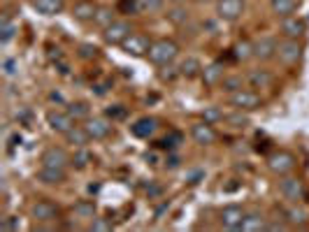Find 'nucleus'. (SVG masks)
<instances>
[{"mask_svg": "<svg viewBox=\"0 0 309 232\" xmlns=\"http://www.w3.org/2000/svg\"><path fill=\"white\" fill-rule=\"evenodd\" d=\"M2 72L7 74V77H14V74L19 72V63L14 58H7V60H2Z\"/></svg>", "mask_w": 309, "mask_h": 232, "instance_id": "obj_41", "label": "nucleus"}, {"mask_svg": "<svg viewBox=\"0 0 309 232\" xmlns=\"http://www.w3.org/2000/svg\"><path fill=\"white\" fill-rule=\"evenodd\" d=\"M67 163H70V158H67V153L63 149L51 146V149H47L42 153V165L44 167H61V170H65Z\"/></svg>", "mask_w": 309, "mask_h": 232, "instance_id": "obj_14", "label": "nucleus"}, {"mask_svg": "<svg viewBox=\"0 0 309 232\" xmlns=\"http://www.w3.org/2000/svg\"><path fill=\"white\" fill-rule=\"evenodd\" d=\"M79 56H81V58H86V60H91V58H95V56H98V49H95V46H91V44H81L79 46Z\"/></svg>", "mask_w": 309, "mask_h": 232, "instance_id": "obj_43", "label": "nucleus"}, {"mask_svg": "<svg viewBox=\"0 0 309 232\" xmlns=\"http://www.w3.org/2000/svg\"><path fill=\"white\" fill-rule=\"evenodd\" d=\"M202 119L207 121V123H219V121H223L226 116H223V112L219 109V107H205V112H202Z\"/></svg>", "mask_w": 309, "mask_h": 232, "instance_id": "obj_35", "label": "nucleus"}, {"mask_svg": "<svg viewBox=\"0 0 309 232\" xmlns=\"http://www.w3.org/2000/svg\"><path fill=\"white\" fill-rule=\"evenodd\" d=\"M74 214H77L79 219H93L95 216V205L93 202H88V200L77 202V205H74Z\"/></svg>", "mask_w": 309, "mask_h": 232, "instance_id": "obj_30", "label": "nucleus"}, {"mask_svg": "<svg viewBox=\"0 0 309 232\" xmlns=\"http://www.w3.org/2000/svg\"><path fill=\"white\" fill-rule=\"evenodd\" d=\"M272 9L277 16H291L298 9V0H272Z\"/></svg>", "mask_w": 309, "mask_h": 232, "instance_id": "obj_25", "label": "nucleus"}, {"mask_svg": "<svg viewBox=\"0 0 309 232\" xmlns=\"http://www.w3.org/2000/svg\"><path fill=\"white\" fill-rule=\"evenodd\" d=\"M67 114H70L74 121H77V119H88V114H91V107H88L86 102H72V105L67 107Z\"/></svg>", "mask_w": 309, "mask_h": 232, "instance_id": "obj_29", "label": "nucleus"}, {"mask_svg": "<svg viewBox=\"0 0 309 232\" xmlns=\"http://www.w3.org/2000/svg\"><path fill=\"white\" fill-rule=\"evenodd\" d=\"M121 9H123V12H135V9H140V5H137L135 0H123Z\"/></svg>", "mask_w": 309, "mask_h": 232, "instance_id": "obj_44", "label": "nucleus"}, {"mask_svg": "<svg viewBox=\"0 0 309 232\" xmlns=\"http://www.w3.org/2000/svg\"><path fill=\"white\" fill-rule=\"evenodd\" d=\"M67 142L72 146H77V149H81V146H86L88 144V139H91V135L86 133V128H81V126H74L72 130H67L65 133Z\"/></svg>", "mask_w": 309, "mask_h": 232, "instance_id": "obj_24", "label": "nucleus"}, {"mask_svg": "<svg viewBox=\"0 0 309 232\" xmlns=\"http://www.w3.org/2000/svg\"><path fill=\"white\" fill-rule=\"evenodd\" d=\"M244 216H247V214H244L242 207L230 205L221 212V223H223V228H228V230H240V228H242Z\"/></svg>", "mask_w": 309, "mask_h": 232, "instance_id": "obj_9", "label": "nucleus"}, {"mask_svg": "<svg viewBox=\"0 0 309 232\" xmlns=\"http://www.w3.org/2000/svg\"><path fill=\"white\" fill-rule=\"evenodd\" d=\"M165 165H168L170 170H175V167H179V158H177V156H170V158L165 160Z\"/></svg>", "mask_w": 309, "mask_h": 232, "instance_id": "obj_47", "label": "nucleus"}, {"mask_svg": "<svg viewBox=\"0 0 309 232\" xmlns=\"http://www.w3.org/2000/svg\"><path fill=\"white\" fill-rule=\"evenodd\" d=\"M142 12H158L163 7V0H137Z\"/></svg>", "mask_w": 309, "mask_h": 232, "instance_id": "obj_38", "label": "nucleus"}, {"mask_svg": "<svg viewBox=\"0 0 309 232\" xmlns=\"http://www.w3.org/2000/svg\"><path fill=\"white\" fill-rule=\"evenodd\" d=\"M130 33H133V30H130V26H128L126 21H114L112 26L105 28V42H107V44H123V40H126Z\"/></svg>", "mask_w": 309, "mask_h": 232, "instance_id": "obj_10", "label": "nucleus"}, {"mask_svg": "<svg viewBox=\"0 0 309 232\" xmlns=\"http://www.w3.org/2000/svg\"><path fill=\"white\" fill-rule=\"evenodd\" d=\"M230 105L237 107V109H247V112H251V109H258V107L263 105V100L256 91L240 88V91L230 93Z\"/></svg>", "mask_w": 309, "mask_h": 232, "instance_id": "obj_2", "label": "nucleus"}, {"mask_svg": "<svg viewBox=\"0 0 309 232\" xmlns=\"http://www.w3.org/2000/svg\"><path fill=\"white\" fill-rule=\"evenodd\" d=\"M191 137L195 139V144L200 146H212L216 142V130L212 128V123H207V121H202V123H193L191 126Z\"/></svg>", "mask_w": 309, "mask_h": 232, "instance_id": "obj_6", "label": "nucleus"}, {"mask_svg": "<svg viewBox=\"0 0 309 232\" xmlns=\"http://www.w3.org/2000/svg\"><path fill=\"white\" fill-rule=\"evenodd\" d=\"M233 51H235V58L237 60H249L251 56H256V49H254V44H251L249 40H240Z\"/></svg>", "mask_w": 309, "mask_h": 232, "instance_id": "obj_27", "label": "nucleus"}, {"mask_svg": "<svg viewBox=\"0 0 309 232\" xmlns=\"http://www.w3.org/2000/svg\"><path fill=\"white\" fill-rule=\"evenodd\" d=\"M5 2H9V0H5Z\"/></svg>", "mask_w": 309, "mask_h": 232, "instance_id": "obj_51", "label": "nucleus"}, {"mask_svg": "<svg viewBox=\"0 0 309 232\" xmlns=\"http://www.w3.org/2000/svg\"><path fill=\"white\" fill-rule=\"evenodd\" d=\"M286 216H289V221L293 226H305V223H307V214H305V209H300V207H291L289 212H286Z\"/></svg>", "mask_w": 309, "mask_h": 232, "instance_id": "obj_33", "label": "nucleus"}, {"mask_svg": "<svg viewBox=\"0 0 309 232\" xmlns=\"http://www.w3.org/2000/svg\"><path fill=\"white\" fill-rule=\"evenodd\" d=\"M175 67H165V70H163L161 72V81H172L175 79Z\"/></svg>", "mask_w": 309, "mask_h": 232, "instance_id": "obj_45", "label": "nucleus"}, {"mask_svg": "<svg viewBox=\"0 0 309 232\" xmlns=\"http://www.w3.org/2000/svg\"><path fill=\"white\" fill-rule=\"evenodd\" d=\"M265 230H286V223H284V221H279V223H268Z\"/></svg>", "mask_w": 309, "mask_h": 232, "instance_id": "obj_46", "label": "nucleus"}, {"mask_svg": "<svg viewBox=\"0 0 309 232\" xmlns=\"http://www.w3.org/2000/svg\"><path fill=\"white\" fill-rule=\"evenodd\" d=\"M33 7L44 16H54L65 9V2L63 0H33Z\"/></svg>", "mask_w": 309, "mask_h": 232, "instance_id": "obj_18", "label": "nucleus"}, {"mask_svg": "<svg viewBox=\"0 0 309 232\" xmlns=\"http://www.w3.org/2000/svg\"><path fill=\"white\" fill-rule=\"evenodd\" d=\"M177 53H179L177 42L175 40H168V37H163V40L151 42V49H149V60H151V63H156V65H170V63L177 58Z\"/></svg>", "mask_w": 309, "mask_h": 232, "instance_id": "obj_1", "label": "nucleus"}, {"mask_svg": "<svg viewBox=\"0 0 309 232\" xmlns=\"http://www.w3.org/2000/svg\"><path fill=\"white\" fill-rule=\"evenodd\" d=\"M123 51L130 53V56H147L149 49H151V42H149L147 35H142V33H130L123 40Z\"/></svg>", "mask_w": 309, "mask_h": 232, "instance_id": "obj_5", "label": "nucleus"}, {"mask_svg": "<svg viewBox=\"0 0 309 232\" xmlns=\"http://www.w3.org/2000/svg\"><path fill=\"white\" fill-rule=\"evenodd\" d=\"M37 179L44 181V184H49V186L63 184V181H65V170H61V167H44L42 165V170L37 172Z\"/></svg>", "mask_w": 309, "mask_h": 232, "instance_id": "obj_21", "label": "nucleus"}, {"mask_svg": "<svg viewBox=\"0 0 309 232\" xmlns=\"http://www.w3.org/2000/svg\"><path fill=\"white\" fill-rule=\"evenodd\" d=\"M268 228V223H265V219H263V214H247L242 221V228L240 230H247V232H258V230H265Z\"/></svg>", "mask_w": 309, "mask_h": 232, "instance_id": "obj_23", "label": "nucleus"}, {"mask_svg": "<svg viewBox=\"0 0 309 232\" xmlns=\"http://www.w3.org/2000/svg\"><path fill=\"white\" fill-rule=\"evenodd\" d=\"M179 139H182V135L172 133V135H168L165 139H161V146H163V149H175V146L179 144Z\"/></svg>", "mask_w": 309, "mask_h": 232, "instance_id": "obj_42", "label": "nucleus"}, {"mask_svg": "<svg viewBox=\"0 0 309 232\" xmlns=\"http://www.w3.org/2000/svg\"><path fill=\"white\" fill-rule=\"evenodd\" d=\"M112 221L109 219H95L93 216V223H91V230L93 232H107V230H112Z\"/></svg>", "mask_w": 309, "mask_h": 232, "instance_id": "obj_39", "label": "nucleus"}, {"mask_svg": "<svg viewBox=\"0 0 309 232\" xmlns=\"http://www.w3.org/2000/svg\"><path fill=\"white\" fill-rule=\"evenodd\" d=\"M268 167L272 170L275 174H279V177H284V174H289L293 167H296V156L289 151H277L272 153L268 158Z\"/></svg>", "mask_w": 309, "mask_h": 232, "instance_id": "obj_4", "label": "nucleus"}, {"mask_svg": "<svg viewBox=\"0 0 309 232\" xmlns=\"http://www.w3.org/2000/svg\"><path fill=\"white\" fill-rule=\"evenodd\" d=\"M223 77H226V74H223V63H219V60L202 70V81H205L207 86H216V84H221Z\"/></svg>", "mask_w": 309, "mask_h": 232, "instance_id": "obj_19", "label": "nucleus"}, {"mask_svg": "<svg viewBox=\"0 0 309 232\" xmlns=\"http://www.w3.org/2000/svg\"><path fill=\"white\" fill-rule=\"evenodd\" d=\"M84 128H86V133L91 135V139H105L112 133V123H109L107 119H91Z\"/></svg>", "mask_w": 309, "mask_h": 232, "instance_id": "obj_17", "label": "nucleus"}, {"mask_svg": "<svg viewBox=\"0 0 309 232\" xmlns=\"http://www.w3.org/2000/svg\"><path fill=\"white\" fill-rule=\"evenodd\" d=\"M226 121H228L233 128H247L249 126V119L242 114V109H240L237 114H230V116H226Z\"/></svg>", "mask_w": 309, "mask_h": 232, "instance_id": "obj_36", "label": "nucleus"}, {"mask_svg": "<svg viewBox=\"0 0 309 232\" xmlns=\"http://www.w3.org/2000/svg\"><path fill=\"white\" fill-rule=\"evenodd\" d=\"M95 23H98V26H102V28H107V26H112V23H114V12H112V9H109V7H100V9H98V14H95Z\"/></svg>", "mask_w": 309, "mask_h": 232, "instance_id": "obj_31", "label": "nucleus"}, {"mask_svg": "<svg viewBox=\"0 0 309 232\" xmlns=\"http://www.w3.org/2000/svg\"><path fill=\"white\" fill-rule=\"evenodd\" d=\"M14 33H16V23L9 21V16H2V21H0V40L9 42L14 37Z\"/></svg>", "mask_w": 309, "mask_h": 232, "instance_id": "obj_28", "label": "nucleus"}, {"mask_svg": "<svg viewBox=\"0 0 309 232\" xmlns=\"http://www.w3.org/2000/svg\"><path fill=\"white\" fill-rule=\"evenodd\" d=\"M279 191H282V195L286 200H291V202H298V200L305 198V186L300 179H296V177H284L282 181H279Z\"/></svg>", "mask_w": 309, "mask_h": 232, "instance_id": "obj_7", "label": "nucleus"}, {"mask_svg": "<svg viewBox=\"0 0 309 232\" xmlns=\"http://www.w3.org/2000/svg\"><path fill=\"white\" fill-rule=\"evenodd\" d=\"M156 130H158V121H156L154 116H144V119L135 121L133 126H130V133H133L135 137H142V139L151 137Z\"/></svg>", "mask_w": 309, "mask_h": 232, "instance_id": "obj_15", "label": "nucleus"}, {"mask_svg": "<svg viewBox=\"0 0 309 232\" xmlns=\"http://www.w3.org/2000/svg\"><path fill=\"white\" fill-rule=\"evenodd\" d=\"M198 2H212V0H198Z\"/></svg>", "mask_w": 309, "mask_h": 232, "instance_id": "obj_50", "label": "nucleus"}, {"mask_svg": "<svg viewBox=\"0 0 309 232\" xmlns=\"http://www.w3.org/2000/svg\"><path fill=\"white\" fill-rule=\"evenodd\" d=\"M100 7L95 5L93 0H77L72 5V19L77 21H91L95 19V14H98Z\"/></svg>", "mask_w": 309, "mask_h": 232, "instance_id": "obj_13", "label": "nucleus"}, {"mask_svg": "<svg viewBox=\"0 0 309 232\" xmlns=\"http://www.w3.org/2000/svg\"><path fill=\"white\" fill-rule=\"evenodd\" d=\"M254 49H256V58H261V60H270V58H275L277 56V42L270 40V37L256 42Z\"/></svg>", "mask_w": 309, "mask_h": 232, "instance_id": "obj_22", "label": "nucleus"}, {"mask_svg": "<svg viewBox=\"0 0 309 232\" xmlns=\"http://www.w3.org/2000/svg\"><path fill=\"white\" fill-rule=\"evenodd\" d=\"M200 70H202L200 60L193 58V56H188L182 65H179V72H182L184 77H188V79H191V77H195V74H200Z\"/></svg>", "mask_w": 309, "mask_h": 232, "instance_id": "obj_26", "label": "nucleus"}, {"mask_svg": "<svg viewBox=\"0 0 309 232\" xmlns=\"http://www.w3.org/2000/svg\"><path fill=\"white\" fill-rule=\"evenodd\" d=\"M2 228H7V230H14V228H19V223H16V221H12V219H7L5 223H2Z\"/></svg>", "mask_w": 309, "mask_h": 232, "instance_id": "obj_48", "label": "nucleus"}, {"mask_svg": "<svg viewBox=\"0 0 309 232\" xmlns=\"http://www.w3.org/2000/svg\"><path fill=\"white\" fill-rule=\"evenodd\" d=\"M168 19L172 21V23H177V26H182V23H186L188 21V9H184L182 5L172 7V9L168 12Z\"/></svg>", "mask_w": 309, "mask_h": 232, "instance_id": "obj_32", "label": "nucleus"}, {"mask_svg": "<svg viewBox=\"0 0 309 232\" xmlns=\"http://www.w3.org/2000/svg\"><path fill=\"white\" fill-rule=\"evenodd\" d=\"M277 56H279V60H284L286 65H296L298 60H300V56H303V46H300L298 40L286 37L284 42L277 44Z\"/></svg>", "mask_w": 309, "mask_h": 232, "instance_id": "obj_3", "label": "nucleus"}, {"mask_svg": "<svg viewBox=\"0 0 309 232\" xmlns=\"http://www.w3.org/2000/svg\"><path fill=\"white\" fill-rule=\"evenodd\" d=\"M58 216V207L49 200H37L33 205V219L40 221V223H47V221H56Z\"/></svg>", "mask_w": 309, "mask_h": 232, "instance_id": "obj_12", "label": "nucleus"}, {"mask_svg": "<svg viewBox=\"0 0 309 232\" xmlns=\"http://www.w3.org/2000/svg\"><path fill=\"white\" fill-rule=\"evenodd\" d=\"M88 160H91V153H88L86 149L81 146L79 151H77V153H74V156H72V160H70V163H72V165L77 167V170H84V167L88 165Z\"/></svg>", "mask_w": 309, "mask_h": 232, "instance_id": "obj_34", "label": "nucleus"}, {"mask_svg": "<svg viewBox=\"0 0 309 232\" xmlns=\"http://www.w3.org/2000/svg\"><path fill=\"white\" fill-rule=\"evenodd\" d=\"M305 21L298 19V16H284L282 21V33L286 35V37H291V40H298V37H303L305 35Z\"/></svg>", "mask_w": 309, "mask_h": 232, "instance_id": "obj_16", "label": "nucleus"}, {"mask_svg": "<svg viewBox=\"0 0 309 232\" xmlns=\"http://www.w3.org/2000/svg\"><path fill=\"white\" fill-rule=\"evenodd\" d=\"M126 107H121V105H114V107H107V119H112V121H121V119H126Z\"/></svg>", "mask_w": 309, "mask_h": 232, "instance_id": "obj_40", "label": "nucleus"}, {"mask_svg": "<svg viewBox=\"0 0 309 232\" xmlns=\"http://www.w3.org/2000/svg\"><path fill=\"white\" fill-rule=\"evenodd\" d=\"M221 86L226 88L228 93H235V91H240V88H242V79H240V77H223Z\"/></svg>", "mask_w": 309, "mask_h": 232, "instance_id": "obj_37", "label": "nucleus"}, {"mask_svg": "<svg viewBox=\"0 0 309 232\" xmlns=\"http://www.w3.org/2000/svg\"><path fill=\"white\" fill-rule=\"evenodd\" d=\"M247 79H249V84H251V88H270L275 84V77H272V72H268V70H251Z\"/></svg>", "mask_w": 309, "mask_h": 232, "instance_id": "obj_20", "label": "nucleus"}, {"mask_svg": "<svg viewBox=\"0 0 309 232\" xmlns=\"http://www.w3.org/2000/svg\"><path fill=\"white\" fill-rule=\"evenodd\" d=\"M219 16L226 21H235L244 12V0H219Z\"/></svg>", "mask_w": 309, "mask_h": 232, "instance_id": "obj_11", "label": "nucleus"}, {"mask_svg": "<svg viewBox=\"0 0 309 232\" xmlns=\"http://www.w3.org/2000/svg\"><path fill=\"white\" fill-rule=\"evenodd\" d=\"M47 123L51 130H56V133H63L65 135L67 130H72L74 128V119L70 116L67 112H47Z\"/></svg>", "mask_w": 309, "mask_h": 232, "instance_id": "obj_8", "label": "nucleus"}, {"mask_svg": "<svg viewBox=\"0 0 309 232\" xmlns=\"http://www.w3.org/2000/svg\"><path fill=\"white\" fill-rule=\"evenodd\" d=\"M172 5H182V2H186V0H170Z\"/></svg>", "mask_w": 309, "mask_h": 232, "instance_id": "obj_49", "label": "nucleus"}]
</instances>
